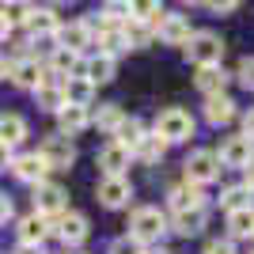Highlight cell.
<instances>
[{"mask_svg":"<svg viewBox=\"0 0 254 254\" xmlns=\"http://www.w3.org/2000/svg\"><path fill=\"white\" fill-rule=\"evenodd\" d=\"M167 232H171V224H167V212L159 209V205H140V209H133V216H129V235H133L140 247L159 243Z\"/></svg>","mask_w":254,"mask_h":254,"instance_id":"cell-1","label":"cell"},{"mask_svg":"<svg viewBox=\"0 0 254 254\" xmlns=\"http://www.w3.org/2000/svg\"><path fill=\"white\" fill-rule=\"evenodd\" d=\"M159 140H167V144H182V140L193 137V118L190 110H182V106H167V110H159L156 114V129H152Z\"/></svg>","mask_w":254,"mask_h":254,"instance_id":"cell-2","label":"cell"},{"mask_svg":"<svg viewBox=\"0 0 254 254\" xmlns=\"http://www.w3.org/2000/svg\"><path fill=\"white\" fill-rule=\"evenodd\" d=\"M182 50H186V61H193L197 68L224 61V38H220L216 31H193L190 42L182 46Z\"/></svg>","mask_w":254,"mask_h":254,"instance_id":"cell-3","label":"cell"},{"mask_svg":"<svg viewBox=\"0 0 254 254\" xmlns=\"http://www.w3.org/2000/svg\"><path fill=\"white\" fill-rule=\"evenodd\" d=\"M38 156L46 159V167L50 171H68L76 163V144L61 133H50V137L38 144Z\"/></svg>","mask_w":254,"mask_h":254,"instance_id":"cell-4","label":"cell"},{"mask_svg":"<svg viewBox=\"0 0 254 254\" xmlns=\"http://www.w3.org/2000/svg\"><path fill=\"white\" fill-rule=\"evenodd\" d=\"M57 46L61 50H72L84 57L87 46H95V23L91 19H72V23H61L57 27Z\"/></svg>","mask_w":254,"mask_h":254,"instance_id":"cell-5","label":"cell"},{"mask_svg":"<svg viewBox=\"0 0 254 254\" xmlns=\"http://www.w3.org/2000/svg\"><path fill=\"white\" fill-rule=\"evenodd\" d=\"M34 212L46 216V220L64 216V212H68V193H64V186H57V182H42V186H34Z\"/></svg>","mask_w":254,"mask_h":254,"instance_id":"cell-6","label":"cell"},{"mask_svg":"<svg viewBox=\"0 0 254 254\" xmlns=\"http://www.w3.org/2000/svg\"><path fill=\"white\" fill-rule=\"evenodd\" d=\"M182 171H186V182H193V186H205V182H212L216 175H220V159H216V152L197 148V152H190V156H186Z\"/></svg>","mask_w":254,"mask_h":254,"instance_id":"cell-7","label":"cell"},{"mask_svg":"<svg viewBox=\"0 0 254 254\" xmlns=\"http://www.w3.org/2000/svg\"><path fill=\"white\" fill-rule=\"evenodd\" d=\"M216 159H220V167H251L254 163V140H247L243 133H235V137H224L220 140V152H216Z\"/></svg>","mask_w":254,"mask_h":254,"instance_id":"cell-8","label":"cell"},{"mask_svg":"<svg viewBox=\"0 0 254 254\" xmlns=\"http://www.w3.org/2000/svg\"><path fill=\"white\" fill-rule=\"evenodd\" d=\"M53 232H57V239H61L64 247H80L87 239V235H91V224H87V216L84 212H64V216H57V228H53Z\"/></svg>","mask_w":254,"mask_h":254,"instance_id":"cell-9","label":"cell"},{"mask_svg":"<svg viewBox=\"0 0 254 254\" xmlns=\"http://www.w3.org/2000/svg\"><path fill=\"white\" fill-rule=\"evenodd\" d=\"M11 175L19 182H27V186H42L46 175H50V167H46V159L38 156V152H23V156L11 159Z\"/></svg>","mask_w":254,"mask_h":254,"instance_id":"cell-10","label":"cell"},{"mask_svg":"<svg viewBox=\"0 0 254 254\" xmlns=\"http://www.w3.org/2000/svg\"><path fill=\"white\" fill-rule=\"evenodd\" d=\"M8 76H11V84L15 87H27V91H34V87L42 84V61L38 57H15V61H8Z\"/></svg>","mask_w":254,"mask_h":254,"instance_id":"cell-11","label":"cell"},{"mask_svg":"<svg viewBox=\"0 0 254 254\" xmlns=\"http://www.w3.org/2000/svg\"><path fill=\"white\" fill-rule=\"evenodd\" d=\"M95 197L103 209H126L129 197H133V182L129 179H103L95 186Z\"/></svg>","mask_w":254,"mask_h":254,"instance_id":"cell-12","label":"cell"},{"mask_svg":"<svg viewBox=\"0 0 254 254\" xmlns=\"http://www.w3.org/2000/svg\"><path fill=\"white\" fill-rule=\"evenodd\" d=\"M190 15H167L163 11V19L156 23V38L163 46H186L190 42Z\"/></svg>","mask_w":254,"mask_h":254,"instance_id":"cell-13","label":"cell"},{"mask_svg":"<svg viewBox=\"0 0 254 254\" xmlns=\"http://www.w3.org/2000/svg\"><path fill=\"white\" fill-rule=\"evenodd\" d=\"M95 53H106V57H114L118 61V53H129V42H126V31L118 27V23H106L99 19V31H95Z\"/></svg>","mask_w":254,"mask_h":254,"instance_id":"cell-14","label":"cell"},{"mask_svg":"<svg viewBox=\"0 0 254 254\" xmlns=\"http://www.w3.org/2000/svg\"><path fill=\"white\" fill-rule=\"evenodd\" d=\"M129 159H133V156H129V152L122 148V144H114V140H110V144H103V148H99L95 163L103 167V179H126Z\"/></svg>","mask_w":254,"mask_h":254,"instance_id":"cell-15","label":"cell"},{"mask_svg":"<svg viewBox=\"0 0 254 254\" xmlns=\"http://www.w3.org/2000/svg\"><path fill=\"white\" fill-rule=\"evenodd\" d=\"M114 72H118V61L114 57H106V53H87L84 57V68H80V76H84L87 84H110L114 80Z\"/></svg>","mask_w":254,"mask_h":254,"instance_id":"cell-16","label":"cell"},{"mask_svg":"<svg viewBox=\"0 0 254 254\" xmlns=\"http://www.w3.org/2000/svg\"><path fill=\"white\" fill-rule=\"evenodd\" d=\"M167 205H171V212L205 209V193H201V186H193V182H179V186L167 190Z\"/></svg>","mask_w":254,"mask_h":254,"instance_id":"cell-17","label":"cell"},{"mask_svg":"<svg viewBox=\"0 0 254 254\" xmlns=\"http://www.w3.org/2000/svg\"><path fill=\"white\" fill-rule=\"evenodd\" d=\"M50 220L46 216H38V212H27L19 220V228H15V235H19V247H42L46 235H50Z\"/></svg>","mask_w":254,"mask_h":254,"instance_id":"cell-18","label":"cell"},{"mask_svg":"<svg viewBox=\"0 0 254 254\" xmlns=\"http://www.w3.org/2000/svg\"><path fill=\"white\" fill-rule=\"evenodd\" d=\"M91 126V114H87L84 106H68L64 103L61 110H57V133H61V137H80V133H84V129Z\"/></svg>","mask_w":254,"mask_h":254,"instance_id":"cell-19","label":"cell"},{"mask_svg":"<svg viewBox=\"0 0 254 254\" xmlns=\"http://www.w3.org/2000/svg\"><path fill=\"white\" fill-rule=\"evenodd\" d=\"M228 80H232V76L224 72V64H205V68H197V76H193V84H197V91H205V99L224 95Z\"/></svg>","mask_w":254,"mask_h":254,"instance_id":"cell-20","label":"cell"},{"mask_svg":"<svg viewBox=\"0 0 254 254\" xmlns=\"http://www.w3.org/2000/svg\"><path fill=\"white\" fill-rule=\"evenodd\" d=\"M205 220H209V212H205V209H186V212H175L167 224H171V232H179L182 239H190V235L205 232Z\"/></svg>","mask_w":254,"mask_h":254,"instance_id":"cell-21","label":"cell"},{"mask_svg":"<svg viewBox=\"0 0 254 254\" xmlns=\"http://www.w3.org/2000/svg\"><path fill=\"white\" fill-rule=\"evenodd\" d=\"M80 68H84V57H80V53H72V50H61V46H57V50L50 53V68H46V72L68 80V76H80Z\"/></svg>","mask_w":254,"mask_h":254,"instance_id":"cell-22","label":"cell"},{"mask_svg":"<svg viewBox=\"0 0 254 254\" xmlns=\"http://www.w3.org/2000/svg\"><path fill=\"white\" fill-rule=\"evenodd\" d=\"M61 95H64V103L68 106H91V99H95V84H87L84 76H68L61 84Z\"/></svg>","mask_w":254,"mask_h":254,"instance_id":"cell-23","label":"cell"},{"mask_svg":"<svg viewBox=\"0 0 254 254\" xmlns=\"http://www.w3.org/2000/svg\"><path fill=\"white\" fill-rule=\"evenodd\" d=\"M144 133H148V129H144V122H140V118H122V126L114 129V144H122V148L129 152V156H133V148H137L140 140H144Z\"/></svg>","mask_w":254,"mask_h":254,"instance_id":"cell-24","label":"cell"},{"mask_svg":"<svg viewBox=\"0 0 254 254\" xmlns=\"http://www.w3.org/2000/svg\"><path fill=\"white\" fill-rule=\"evenodd\" d=\"M57 27H61V19L53 15V8H31V15H27L31 38H50V34H57Z\"/></svg>","mask_w":254,"mask_h":254,"instance_id":"cell-25","label":"cell"},{"mask_svg":"<svg viewBox=\"0 0 254 254\" xmlns=\"http://www.w3.org/2000/svg\"><path fill=\"white\" fill-rule=\"evenodd\" d=\"M27 133H31V126L23 114H0V144L15 148L19 140H27Z\"/></svg>","mask_w":254,"mask_h":254,"instance_id":"cell-26","label":"cell"},{"mask_svg":"<svg viewBox=\"0 0 254 254\" xmlns=\"http://www.w3.org/2000/svg\"><path fill=\"white\" fill-rule=\"evenodd\" d=\"M232 118H235V99L232 95L205 99V122H209V126H228Z\"/></svg>","mask_w":254,"mask_h":254,"instance_id":"cell-27","label":"cell"},{"mask_svg":"<svg viewBox=\"0 0 254 254\" xmlns=\"http://www.w3.org/2000/svg\"><path fill=\"white\" fill-rule=\"evenodd\" d=\"M163 156H167V140H159L156 133H144V140L133 148V159H140L144 167H156Z\"/></svg>","mask_w":254,"mask_h":254,"instance_id":"cell-28","label":"cell"},{"mask_svg":"<svg viewBox=\"0 0 254 254\" xmlns=\"http://www.w3.org/2000/svg\"><path fill=\"white\" fill-rule=\"evenodd\" d=\"M126 42H129V50H148L152 42H156V27H148V23H137V19H129L126 27Z\"/></svg>","mask_w":254,"mask_h":254,"instance_id":"cell-29","label":"cell"},{"mask_svg":"<svg viewBox=\"0 0 254 254\" xmlns=\"http://www.w3.org/2000/svg\"><path fill=\"white\" fill-rule=\"evenodd\" d=\"M122 118H126V110H122L118 103H103L95 114H91V126H99L103 133H110V137H114V129L122 126Z\"/></svg>","mask_w":254,"mask_h":254,"instance_id":"cell-30","label":"cell"},{"mask_svg":"<svg viewBox=\"0 0 254 254\" xmlns=\"http://www.w3.org/2000/svg\"><path fill=\"white\" fill-rule=\"evenodd\" d=\"M228 232H232V239H251L254 235V205L239 209V212H228Z\"/></svg>","mask_w":254,"mask_h":254,"instance_id":"cell-31","label":"cell"},{"mask_svg":"<svg viewBox=\"0 0 254 254\" xmlns=\"http://www.w3.org/2000/svg\"><path fill=\"white\" fill-rule=\"evenodd\" d=\"M34 103H38V110H61L64 106V95H61V84H38L34 87Z\"/></svg>","mask_w":254,"mask_h":254,"instance_id":"cell-32","label":"cell"},{"mask_svg":"<svg viewBox=\"0 0 254 254\" xmlns=\"http://www.w3.org/2000/svg\"><path fill=\"white\" fill-rule=\"evenodd\" d=\"M220 205L228 212H239V209H251L254 205V193L247 190V186H228V190L220 193Z\"/></svg>","mask_w":254,"mask_h":254,"instance_id":"cell-33","label":"cell"},{"mask_svg":"<svg viewBox=\"0 0 254 254\" xmlns=\"http://www.w3.org/2000/svg\"><path fill=\"white\" fill-rule=\"evenodd\" d=\"M31 8H34V4H19V0H11V4H0V15H4L8 27H19V23H27Z\"/></svg>","mask_w":254,"mask_h":254,"instance_id":"cell-34","label":"cell"},{"mask_svg":"<svg viewBox=\"0 0 254 254\" xmlns=\"http://www.w3.org/2000/svg\"><path fill=\"white\" fill-rule=\"evenodd\" d=\"M110 254H148V251H144L133 235H122V239H114V243H110Z\"/></svg>","mask_w":254,"mask_h":254,"instance_id":"cell-35","label":"cell"},{"mask_svg":"<svg viewBox=\"0 0 254 254\" xmlns=\"http://www.w3.org/2000/svg\"><path fill=\"white\" fill-rule=\"evenodd\" d=\"M239 84L247 87V91H254V57H243V61H239Z\"/></svg>","mask_w":254,"mask_h":254,"instance_id":"cell-36","label":"cell"},{"mask_svg":"<svg viewBox=\"0 0 254 254\" xmlns=\"http://www.w3.org/2000/svg\"><path fill=\"white\" fill-rule=\"evenodd\" d=\"M205 254H235L232 239H212V243H205Z\"/></svg>","mask_w":254,"mask_h":254,"instance_id":"cell-37","label":"cell"},{"mask_svg":"<svg viewBox=\"0 0 254 254\" xmlns=\"http://www.w3.org/2000/svg\"><path fill=\"white\" fill-rule=\"evenodd\" d=\"M8 220H11V197L0 193V224H8Z\"/></svg>","mask_w":254,"mask_h":254,"instance_id":"cell-38","label":"cell"},{"mask_svg":"<svg viewBox=\"0 0 254 254\" xmlns=\"http://www.w3.org/2000/svg\"><path fill=\"white\" fill-rule=\"evenodd\" d=\"M243 137H247V140H254V106L243 114Z\"/></svg>","mask_w":254,"mask_h":254,"instance_id":"cell-39","label":"cell"},{"mask_svg":"<svg viewBox=\"0 0 254 254\" xmlns=\"http://www.w3.org/2000/svg\"><path fill=\"white\" fill-rule=\"evenodd\" d=\"M11 159H15V152H11L8 144H0V171H8V167H11Z\"/></svg>","mask_w":254,"mask_h":254,"instance_id":"cell-40","label":"cell"},{"mask_svg":"<svg viewBox=\"0 0 254 254\" xmlns=\"http://www.w3.org/2000/svg\"><path fill=\"white\" fill-rule=\"evenodd\" d=\"M239 4L235 0H224V4H209V11H216V15H228V11H235Z\"/></svg>","mask_w":254,"mask_h":254,"instance_id":"cell-41","label":"cell"},{"mask_svg":"<svg viewBox=\"0 0 254 254\" xmlns=\"http://www.w3.org/2000/svg\"><path fill=\"white\" fill-rule=\"evenodd\" d=\"M243 186H247V190L254 193V163H251V167H247V182H243Z\"/></svg>","mask_w":254,"mask_h":254,"instance_id":"cell-42","label":"cell"},{"mask_svg":"<svg viewBox=\"0 0 254 254\" xmlns=\"http://www.w3.org/2000/svg\"><path fill=\"white\" fill-rule=\"evenodd\" d=\"M8 34H11V27L4 23V15H0V42H8Z\"/></svg>","mask_w":254,"mask_h":254,"instance_id":"cell-43","label":"cell"},{"mask_svg":"<svg viewBox=\"0 0 254 254\" xmlns=\"http://www.w3.org/2000/svg\"><path fill=\"white\" fill-rule=\"evenodd\" d=\"M15 254H46V251H42V247H19Z\"/></svg>","mask_w":254,"mask_h":254,"instance_id":"cell-44","label":"cell"},{"mask_svg":"<svg viewBox=\"0 0 254 254\" xmlns=\"http://www.w3.org/2000/svg\"><path fill=\"white\" fill-rule=\"evenodd\" d=\"M0 76H8V61L4 57H0Z\"/></svg>","mask_w":254,"mask_h":254,"instance_id":"cell-45","label":"cell"},{"mask_svg":"<svg viewBox=\"0 0 254 254\" xmlns=\"http://www.w3.org/2000/svg\"><path fill=\"white\" fill-rule=\"evenodd\" d=\"M148 254H171V251H148Z\"/></svg>","mask_w":254,"mask_h":254,"instance_id":"cell-46","label":"cell"},{"mask_svg":"<svg viewBox=\"0 0 254 254\" xmlns=\"http://www.w3.org/2000/svg\"><path fill=\"white\" fill-rule=\"evenodd\" d=\"M251 254H254V251H251Z\"/></svg>","mask_w":254,"mask_h":254,"instance_id":"cell-47","label":"cell"}]
</instances>
